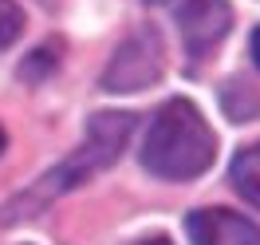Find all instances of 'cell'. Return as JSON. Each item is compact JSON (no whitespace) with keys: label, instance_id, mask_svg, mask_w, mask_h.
I'll list each match as a JSON object with an SVG mask.
<instances>
[{"label":"cell","instance_id":"obj_1","mask_svg":"<svg viewBox=\"0 0 260 245\" xmlns=\"http://www.w3.org/2000/svg\"><path fill=\"white\" fill-rule=\"evenodd\" d=\"M134 123H138V119L130 111H99V115H91L79 150H71L63 162H55L48 174H40V182H32L28 190H20V194L0 210V222H4V226H16V222L40 217L55 198L79 190L83 182H91L99 170L114 166L122 158L130 134H134Z\"/></svg>","mask_w":260,"mask_h":245},{"label":"cell","instance_id":"obj_2","mask_svg":"<svg viewBox=\"0 0 260 245\" xmlns=\"http://www.w3.org/2000/svg\"><path fill=\"white\" fill-rule=\"evenodd\" d=\"M217 158V134L189 99H166L154 111L138 150L142 170L162 182H193Z\"/></svg>","mask_w":260,"mask_h":245},{"label":"cell","instance_id":"obj_3","mask_svg":"<svg viewBox=\"0 0 260 245\" xmlns=\"http://www.w3.org/2000/svg\"><path fill=\"white\" fill-rule=\"evenodd\" d=\"M166 71V51H162V36L158 28H134V32L114 48V56L103 67L99 87L107 95H130V91H146L150 83H158Z\"/></svg>","mask_w":260,"mask_h":245},{"label":"cell","instance_id":"obj_4","mask_svg":"<svg viewBox=\"0 0 260 245\" xmlns=\"http://www.w3.org/2000/svg\"><path fill=\"white\" fill-rule=\"evenodd\" d=\"M154 8H166L181 32V44L189 60H205L233 28L229 0H150Z\"/></svg>","mask_w":260,"mask_h":245},{"label":"cell","instance_id":"obj_5","mask_svg":"<svg viewBox=\"0 0 260 245\" xmlns=\"http://www.w3.org/2000/svg\"><path fill=\"white\" fill-rule=\"evenodd\" d=\"M185 233L189 245H260V226L233 210H193Z\"/></svg>","mask_w":260,"mask_h":245},{"label":"cell","instance_id":"obj_6","mask_svg":"<svg viewBox=\"0 0 260 245\" xmlns=\"http://www.w3.org/2000/svg\"><path fill=\"white\" fill-rule=\"evenodd\" d=\"M229 182H233V190H237L248 206L260 210V143L241 147L233 154V162H229Z\"/></svg>","mask_w":260,"mask_h":245},{"label":"cell","instance_id":"obj_7","mask_svg":"<svg viewBox=\"0 0 260 245\" xmlns=\"http://www.w3.org/2000/svg\"><path fill=\"white\" fill-rule=\"evenodd\" d=\"M221 107H225V115L233 123L260 119V91L248 87L241 75H233V79H225V87H221Z\"/></svg>","mask_w":260,"mask_h":245},{"label":"cell","instance_id":"obj_8","mask_svg":"<svg viewBox=\"0 0 260 245\" xmlns=\"http://www.w3.org/2000/svg\"><path fill=\"white\" fill-rule=\"evenodd\" d=\"M55 64H59V48L48 40V44H40V48L20 64V79L24 83H44L51 71H55Z\"/></svg>","mask_w":260,"mask_h":245},{"label":"cell","instance_id":"obj_9","mask_svg":"<svg viewBox=\"0 0 260 245\" xmlns=\"http://www.w3.org/2000/svg\"><path fill=\"white\" fill-rule=\"evenodd\" d=\"M24 32V8L16 0H0V51H8Z\"/></svg>","mask_w":260,"mask_h":245},{"label":"cell","instance_id":"obj_10","mask_svg":"<svg viewBox=\"0 0 260 245\" xmlns=\"http://www.w3.org/2000/svg\"><path fill=\"white\" fill-rule=\"evenodd\" d=\"M248 56H252V64L260 67V28H252V36H248Z\"/></svg>","mask_w":260,"mask_h":245},{"label":"cell","instance_id":"obj_11","mask_svg":"<svg viewBox=\"0 0 260 245\" xmlns=\"http://www.w3.org/2000/svg\"><path fill=\"white\" fill-rule=\"evenodd\" d=\"M130 245H174L166 233H154V237H138V241H130Z\"/></svg>","mask_w":260,"mask_h":245},{"label":"cell","instance_id":"obj_12","mask_svg":"<svg viewBox=\"0 0 260 245\" xmlns=\"http://www.w3.org/2000/svg\"><path fill=\"white\" fill-rule=\"evenodd\" d=\"M4 143H8V134H4V127H0V150H4Z\"/></svg>","mask_w":260,"mask_h":245}]
</instances>
